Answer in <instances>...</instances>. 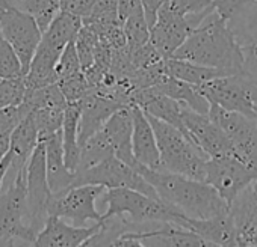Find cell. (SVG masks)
<instances>
[{"label": "cell", "mask_w": 257, "mask_h": 247, "mask_svg": "<svg viewBox=\"0 0 257 247\" xmlns=\"http://www.w3.org/2000/svg\"><path fill=\"white\" fill-rule=\"evenodd\" d=\"M239 246H257V192L252 184L243 188L230 204Z\"/></svg>", "instance_id": "20"}, {"label": "cell", "mask_w": 257, "mask_h": 247, "mask_svg": "<svg viewBox=\"0 0 257 247\" xmlns=\"http://www.w3.org/2000/svg\"><path fill=\"white\" fill-rule=\"evenodd\" d=\"M0 26H2L5 38L17 53L23 65V72L26 74L41 42L43 30L34 16L19 8L0 11Z\"/></svg>", "instance_id": "10"}, {"label": "cell", "mask_w": 257, "mask_h": 247, "mask_svg": "<svg viewBox=\"0 0 257 247\" xmlns=\"http://www.w3.org/2000/svg\"><path fill=\"white\" fill-rule=\"evenodd\" d=\"M26 190H28V205L31 211L32 224L40 234L49 218V205L53 198L47 180L44 140H40L38 146L35 148L34 154L28 162Z\"/></svg>", "instance_id": "11"}, {"label": "cell", "mask_w": 257, "mask_h": 247, "mask_svg": "<svg viewBox=\"0 0 257 247\" xmlns=\"http://www.w3.org/2000/svg\"><path fill=\"white\" fill-rule=\"evenodd\" d=\"M182 118L186 128V134L204 154L209 156V158L230 156L236 157L234 148L228 136L209 114L198 113L183 104Z\"/></svg>", "instance_id": "13"}, {"label": "cell", "mask_w": 257, "mask_h": 247, "mask_svg": "<svg viewBox=\"0 0 257 247\" xmlns=\"http://www.w3.org/2000/svg\"><path fill=\"white\" fill-rule=\"evenodd\" d=\"M94 4L95 0H61V11L83 20L91 14Z\"/></svg>", "instance_id": "40"}, {"label": "cell", "mask_w": 257, "mask_h": 247, "mask_svg": "<svg viewBox=\"0 0 257 247\" xmlns=\"http://www.w3.org/2000/svg\"><path fill=\"white\" fill-rule=\"evenodd\" d=\"M146 114L152 122L158 139L162 170L204 181L209 156L204 154L180 128L149 113Z\"/></svg>", "instance_id": "3"}, {"label": "cell", "mask_w": 257, "mask_h": 247, "mask_svg": "<svg viewBox=\"0 0 257 247\" xmlns=\"http://www.w3.org/2000/svg\"><path fill=\"white\" fill-rule=\"evenodd\" d=\"M37 236L28 205L25 168L4 184L0 193V246H35Z\"/></svg>", "instance_id": "4"}, {"label": "cell", "mask_w": 257, "mask_h": 247, "mask_svg": "<svg viewBox=\"0 0 257 247\" xmlns=\"http://www.w3.org/2000/svg\"><path fill=\"white\" fill-rule=\"evenodd\" d=\"M197 88L210 101V104L254 118L257 86L243 71L216 77Z\"/></svg>", "instance_id": "6"}, {"label": "cell", "mask_w": 257, "mask_h": 247, "mask_svg": "<svg viewBox=\"0 0 257 247\" xmlns=\"http://www.w3.org/2000/svg\"><path fill=\"white\" fill-rule=\"evenodd\" d=\"M80 71H83V70H82L80 58H79V53L76 48V40H73L65 47V50L62 52V54L59 58V62L56 65V76H58V80H61L64 77L73 76Z\"/></svg>", "instance_id": "38"}, {"label": "cell", "mask_w": 257, "mask_h": 247, "mask_svg": "<svg viewBox=\"0 0 257 247\" xmlns=\"http://www.w3.org/2000/svg\"><path fill=\"white\" fill-rule=\"evenodd\" d=\"M10 142H11V136L0 134V162L5 158V156L10 151Z\"/></svg>", "instance_id": "43"}, {"label": "cell", "mask_w": 257, "mask_h": 247, "mask_svg": "<svg viewBox=\"0 0 257 247\" xmlns=\"http://www.w3.org/2000/svg\"><path fill=\"white\" fill-rule=\"evenodd\" d=\"M82 22L83 24L91 26L95 32H100L113 24H122L119 20L118 0H95L91 14Z\"/></svg>", "instance_id": "32"}, {"label": "cell", "mask_w": 257, "mask_h": 247, "mask_svg": "<svg viewBox=\"0 0 257 247\" xmlns=\"http://www.w3.org/2000/svg\"><path fill=\"white\" fill-rule=\"evenodd\" d=\"M101 198L107 205L103 218L110 216H128V220L146 229H155L165 222L174 223L182 214L162 199L132 188H107Z\"/></svg>", "instance_id": "5"}, {"label": "cell", "mask_w": 257, "mask_h": 247, "mask_svg": "<svg viewBox=\"0 0 257 247\" xmlns=\"http://www.w3.org/2000/svg\"><path fill=\"white\" fill-rule=\"evenodd\" d=\"M213 2L216 12L225 20H230L246 8H249L251 5H254L257 0H213Z\"/></svg>", "instance_id": "39"}, {"label": "cell", "mask_w": 257, "mask_h": 247, "mask_svg": "<svg viewBox=\"0 0 257 247\" xmlns=\"http://www.w3.org/2000/svg\"><path fill=\"white\" fill-rule=\"evenodd\" d=\"M254 118L257 119V104H255V107H254Z\"/></svg>", "instance_id": "44"}, {"label": "cell", "mask_w": 257, "mask_h": 247, "mask_svg": "<svg viewBox=\"0 0 257 247\" xmlns=\"http://www.w3.org/2000/svg\"><path fill=\"white\" fill-rule=\"evenodd\" d=\"M209 116L228 136L236 157L257 172V119L210 104Z\"/></svg>", "instance_id": "8"}, {"label": "cell", "mask_w": 257, "mask_h": 247, "mask_svg": "<svg viewBox=\"0 0 257 247\" xmlns=\"http://www.w3.org/2000/svg\"><path fill=\"white\" fill-rule=\"evenodd\" d=\"M10 164H11V158L10 156L7 154L5 158L0 162V193H2V188H4V182H5V176H7V172L10 169Z\"/></svg>", "instance_id": "42"}, {"label": "cell", "mask_w": 257, "mask_h": 247, "mask_svg": "<svg viewBox=\"0 0 257 247\" xmlns=\"http://www.w3.org/2000/svg\"><path fill=\"white\" fill-rule=\"evenodd\" d=\"M25 76L23 65L4 35L2 26H0V78H13Z\"/></svg>", "instance_id": "36"}, {"label": "cell", "mask_w": 257, "mask_h": 247, "mask_svg": "<svg viewBox=\"0 0 257 247\" xmlns=\"http://www.w3.org/2000/svg\"><path fill=\"white\" fill-rule=\"evenodd\" d=\"M134 116H135V126H134V136H132V148L138 166L162 170L161 151H159L153 126L149 120V116L138 106H134Z\"/></svg>", "instance_id": "22"}, {"label": "cell", "mask_w": 257, "mask_h": 247, "mask_svg": "<svg viewBox=\"0 0 257 247\" xmlns=\"http://www.w3.org/2000/svg\"><path fill=\"white\" fill-rule=\"evenodd\" d=\"M85 184L103 186L104 188H132L161 199L155 187L138 172V169L124 163L116 156H112L92 168L77 170L73 187Z\"/></svg>", "instance_id": "7"}, {"label": "cell", "mask_w": 257, "mask_h": 247, "mask_svg": "<svg viewBox=\"0 0 257 247\" xmlns=\"http://www.w3.org/2000/svg\"><path fill=\"white\" fill-rule=\"evenodd\" d=\"M98 42H100V40H98L97 32L91 26L82 24V28L76 36V48H77V53L80 58L82 70H86L94 64Z\"/></svg>", "instance_id": "34"}, {"label": "cell", "mask_w": 257, "mask_h": 247, "mask_svg": "<svg viewBox=\"0 0 257 247\" xmlns=\"http://www.w3.org/2000/svg\"><path fill=\"white\" fill-rule=\"evenodd\" d=\"M168 2H170V0H141V4H143V8L146 11V17H147V22H149L150 28H153V24L158 20L159 11Z\"/></svg>", "instance_id": "41"}, {"label": "cell", "mask_w": 257, "mask_h": 247, "mask_svg": "<svg viewBox=\"0 0 257 247\" xmlns=\"http://www.w3.org/2000/svg\"><path fill=\"white\" fill-rule=\"evenodd\" d=\"M43 140L46 144V169L49 186L53 194H59L73 187L76 174L71 172L65 163L62 132L59 130Z\"/></svg>", "instance_id": "23"}, {"label": "cell", "mask_w": 257, "mask_h": 247, "mask_svg": "<svg viewBox=\"0 0 257 247\" xmlns=\"http://www.w3.org/2000/svg\"><path fill=\"white\" fill-rule=\"evenodd\" d=\"M174 223L185 229L195 232L198 236H201L206 241L207 246L239 247L236 228L230 216V211L225 214L209 217V218H194V217L180 214Z\"/></svg>", "instance_id": "17"}, {"label": "cell", "mask_w": 257, "mask_h": 247, "mask_svg": "<svg viewBox=\"0 0 257 247\" xmlns=\"http://www.w3.org/2000/svg\"><path fill=\"white\" fill-rule=\"evenodd\" d=\"M165 65H167V72L171 77H176L179 80H183L186 83L200 86L209 80H213L216 77L221 76H227L228 72L218 70V68H212V66H206V65H200L195 62H189L185 59H177V58H168L165 59Z\"/></svg>", "instance_id": "26"}, {"label": "cell", "mask_w": 257, "mask_h": 247, "mask_svg": "<svg viewBox=\"0 0 257 247\" xmlns=\"http://www.w3.org/2000/svg\"><path fill=\"white\" fill-rule=\"evenodd\" d=\"M137 169L155 187L165 204L188 217L209 218L230 211V205L206 181L144 166H138Z\"/></svg>", "instance_id": "2"}, {"label": "cell", "mask_w": 257, "mask_h": 247, "mask_svg": "<svg viewBox=\"0 0 257 247\" xmlns=\"http://www.w3.org/2000/svg\"><path fill=\"white\" fill-rule=\"evenodd\" d=\"M243 56V72L257 86V2L228 20Z\"/></svg>", "instance_id": "18"}, {"label": "cell", "mask_w": 257, "mask_h": 247, "mask_svg": "<svg viewBox=\"0 0 257 247\" xmlns=\"http://www.w3.org/2000/svg\"><path fill=\"white\" fill-rule=\"evenodd\" d=\"M40 144V133L37 128V124L34 120L32 113H29L11 134V142H10V151L8 156L11 158L10 169L5 176V182L11 181L16 178V175L26 168L31 156L34 154L35 148ZM4 182V184H5Z\"/></svg>", "instance_id": "21"}, {"label": "cell", "mask_w": 257, "mask_h": 247, "mask_svg": "<svg viewBox=\"0 0 257 247\" xmlns=\"http://www.w3.org/2000/svg\"><path fill=\"white\" fill-rule=\"evenodd\" d=\"M28 94L25 76L13 78H0V108L20 106Z\"/></svg>", "instance_id": "35"}, {"label": "cell", "mask_w": 257, "mask_h": 247, "mask_svg": "<svg viewBox=\"0 0 257 247\" xmlns=\"http://www.w3.org/2000/svg\"><path fill=\"white\" fill-rule=\"evenodd\" d=\"M122 28H124V32H125L127 46L131 50H135V48L143 47V46L150 42L152 28H150V24L147 22L146 11L143 8L141 0H138V2H137L132 12L128 14V17L125 18Z\"/></svg>", "instance_id": "27"}, {"label": "cell", "mask_w": 257, "mask_h": 247, "mask_svg": "<svg viewBox=\"0 0 257 247\" xmlns=\"http://www.w3.org/2000/svg\"><path fill=\"white\" fill-rule=\"evenodd\" d=\"M103 186L85 184L74 186L68 190L53 194L49 205V216H58L71 220L76 226H85L88 222H101L103 214L98 212L95 202L104 193Z\"/></svg>", "instance_id": "9"}, {"label": "cell", "mask_w": 257, "mask_h": 247, "mask_svg": "<svg viewBox=\"0 0 257 247\" xmlns=\"http://www.w3.org/2000/svg\"><path fill=\"white\" fill-rule=\"evenodd\" d=\"M56 83L59 84V88L64 92L68 102H77L92 90L83 71L76 72L68 77H64V78L58 80Z\"/></svg>", "instance_id": "37"}, {"label": "cell", "mask_w": 257, "mask_h": 247, "mask_svg": "<svg viewBox=\"0 0 257 247\" xmlns=\"http://www.w3.org/2000/svg\"><path fill=\"white\" fill-rule=\"evenodd\" d=\"M174 12L185 17L192 29H197L213 11V0H170L167 4Z\"/></svg>", "instance_id": "30"}, {"label": "cell", "mask_w": 257, "mask_h": 247, "mask_svg": "<svg viewBox=\"0 0 257 247\" xmlns=\"http://www.w3.org/2000/svg\"><path fill=\"white\" fill-rule=\"evenodd\" d=\"M158 90H161L162 94L177 100L179 102L191 107L192 110L203 113V114H209L210 110V101L200 92V89L195 84L186 83L183 80H179L176 77L167 76L158 86H155Z\"/></svg>", "instance_id": "24"}, {"label": "cell", "mask_w": 257, "mask_h": 247, "mask_svg": "<svg viewBox=\"0 0 257 247\" xmlns=\"http://www.w3.org/2000/svg\"><path fill=\"white\" fill-rule=\"evenodd\" d=\"M65 218L58 216H49L44 228L37 236V247H79L100 230L101 222L92 226H76L64 222Z\"/></svg>", "instance_id": "15"}, {"label": "cell", "mask_w": 257, "mask_h": 247, "mask_svg": "<svg viewBox=\"0 0 257 247\" xmlns=\"http://www.w3.org/2000/svg\"><path fill=\"white\" fill-rule=\"evenodd\" d=\"M16 8L29 12L44 32L61 12V0H14Z\"/></svg>", "instance_id": "31"}, {"label": "cell", "mask_w": 257, "mask_h": 247, "mask_svg": "<svg viewBox=\"0 0 257 247\" xmlns=\"http://www.w3.org/2000/svg\"><path fill=\"white\" fill-rule=\"evenodd\" d=\"M112 156H115L113 146H112L109 138L106 136V133L103 130H100L98 133L91 136L80 146V162H79L77 170L92 168V166L101 163L103 160H106Z\"/></svg>", "instance_id": "29"}, {"label": "cell", "mask_w": 257, "mask_h": 247, "mask_svg": "<svg viewBox=\"0 0 257 247\" xmlns=\"http://www.w3.org/2000/svg\"><path fill=\"white\" fill-rule=\"evenodd\" d=\"M134 126H135L134 106L124 104L107 119V122L104 124V127L101 130L109 138L113 146L115 156L124 163L131 164L137 169L138 162L134 156V148H132Z\"/></svg>", "instance_id": "19"}, {"label": "cell", "mask_w": 257, "mask_h": 247, "mask_svg": "<svg viewBox=\"0 0 257 247\" xmlns=\"http://www.w3.org/2000/svg\"><path fill=\"white\" fill-rule=\"evenodd\" d=\"M65 108H37L31 112L40 133V140L58 133L62 128Z\"/></svg>", "instance_id": "33"}, {"label": "cell", "mask_w": 257, "mask_h": 247, "mask_svg": "<svg viewBox=\"0 0 257 247\" xmlns=\"http://www.w3.org/2000/svg\"><path fill=\"white\" fill-rule=\"evenodd\" d=\"M80 106V120H79V144L80 146L95 133H98L107 119L124 106L121 101L101 95L91 90L86 96L77 101Z\"/></svg>", "instance_id": "16"}, {"label": "cell", "mask_w": 257, "mask_h": 247, "mask_svg": "<svg viewBox=\"0 0 257 247\" xmlns=\"http://www.w3.org/2000/svg\"><path fill=\"white\" fill-rule=\"evenodd\" d=\"M173 58L222 70L228 74L243 71V56L228 20L213 11L191 32Z\"/></svg>", "instance_id": "1"}, {"label": "cell", "mask_w": 257, "mask_h": 247, "mask_svg": "<svg viewBox=\"0 0 257 247\" xmlns=\"http://www.w3.org/2000/svg\"><path fill=\"white\" fill-rule=\"evenodd\" d=\"M79 120L80 106L79 102H68L62 122V145L65 163L71 172L76 174L80 162V144H79Z\"/></svg>", "instance_id": "25"}, {"label": "cell", "mask_w": 257, "mask_h": 247, "mask_svg": "<svg viewBox=\"0 0 257 247\" xmlns=\"http://www.w3.org/2000/svg\"><path fill=\"white\" fill-rule=\"evenodd\" d=\"M194 29L188 20L174 12L167 4L158 14V20L152 28L150 41L164 59L173 58Z\"/></svg>", "instance_id": "14"}, {"label": "cell", "mask_w": 257, "mask_h": 247, "mask_svg": "<svg viewBox=\"0 0 257 247\" xmlns=\"http://www.w3.org/2000/svg\"><path fill=\"white\" fill-rule=\"evenodd\" d=\"M257 180V172L236 157L209 158L206 166V182L210 184L230 205L231 200Z\"/></svg>", "instance_id": "12"}, {"label": "cell", "mask_w": 257, "mask_h": 247, "mask_svg": "<svg viewBox=\"0 0 257 247\" xmlns=\"http://www.w3.org/2000/svg\"><path fill=\"white\" fill-rule=\"evenodd\" d=\"M22 106L28 110V113H31L37 108H65L68 106V101L59 84L52 83L38 89L28 90Z\"/></svg>", "instance_id": "28"}]
</instances>
